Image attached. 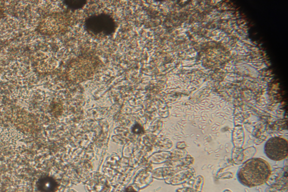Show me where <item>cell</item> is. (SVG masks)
I'll return each instance as SVG.
<instances>
[{
  "instance_id": "cell-1",
  "label": "cell",
  "mask_w": 288,
  "mask_h": 192,
  "mask_svg": "<svg viewBox=\"0 0 288 192\" xmlns=\"http://www.w3.org/2000/svg\"><path fill=\"white\" fill-rule=\"evenodd\" d=\"M271 173L269 162L261 158H254L243 164L237 175L242 185L252 188L265 184L269 179Z\"/></svg>"
},
{
  "instance_id": "cell-2",
  "label": "cell",
  "mask_w": 288,
  "mask_h": 192,
  "mask_svg": "<svg viewBox=\"0 0 288 192\" xmlns=\"http://www.w3.org/2000/svg\"><path fill=\"white\" fill-rule=\"evenodd\" d=\"M264 151L267 157L274 161H282L288 157V143L282 137L270 138L265 144Z\"/></svg>"
},
{
  "instance_id": "cell-3",
  "label": "cell",
  "mask_w": 288,
  "mask_h": 192,
  "mask_svg": "<svg viewBox=\"0 0 288 192\" xmlns=\"http://www.w3.org/2000/svg\"><path fill=\"white\" fill-rule=\"evenodd\" d=\"M88 30L95 35H110L115 30V23L106 15H99L90 17L86 23Z\"/></svg>"
}]
</instances>
